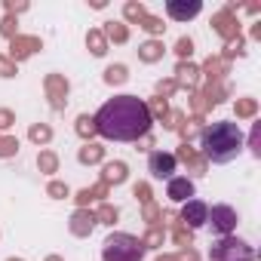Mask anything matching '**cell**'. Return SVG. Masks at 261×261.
I'll use <instances>...</instances> for the list:
<instances>
[{"instance_id": "1", "label": "cell", "mask_w": 261, "mask_h": 261, "mask_svg": "<svg viewBox=\"0 0 261 261\" xmlns=\"http://www.w3.org/2000/svg\"><path fill=\"white\" fill-rule=\"evenodd\" d=\"M92 117H95V133L108 142H139L151 136L154 126L148 105L139 95H114Z\"/></svg>"}, {"instance_id": "2", "label": "cell", "mask_w": 261, "mask_h": 261, "mask_svg": "<svg viewBox=\"0 0 261 261\" xmlns=\"http://www.w3.org/2000/svg\"><path fill=\"white\" fill-rule=\"evenodd\" d=\"M206 163H230L240 151H243V129L240 123L233 120H215V123H206L203 133H200V148Z\"/></svg>"}, {"instance_id": "3", "label": "cell", "mask_w": 261, "mask_h": 261, "mask_svg": "<svg viewBox=\"0 0 261 261\" xmlns=\"http://www.w3.org/2000/svg\"><path fill=\"white\" fill-rule=\"evenodd\" d=\"M145 246L139 237L133 233H123V230H114L105 237L101 243V261H142L145 258Z\"/></svg>"}, {"instance_id": "4", "label": "cell", "mask_w": 261, "mask_h": 261, "mask_svg": "<svg viewBox=\"0 0 261 261\" xmlns=\"http://www.w3.org/2000/svg\"><path fill=\"white\" fill-rule=\"evenodd\" d=\"M209 261H255V249L240 237H218L209 249Z\"/></svg>"}, {"instance_id": "5", "label": "cell", "mask_w": 261, "mask_h": 261, "mask_svg": "<svg viewBox=\"0 0 261 261\" xmlns=\"http://www.w3.org/2000/svg\"><path fill=\"white\" fill-rule=\"evenodd\" d=\"M43 92H46L53 111H65V108H68V95H71V80H68L65 74L53 71V74L43 77Z\"/></svg>"}, {"instance_id": "6", "label": "cell", "mask_w": 261, "mask_h": 261, "mask_svg": "<svg viewBox=\"0 0 261 261\" xmlns=\"http://www.w3.org/2000/svg\"><path fill=\"white\" fill-rule=\"evenodd\" d=\"M237 221H240V215H237V209L227 206V203L212 206L209 215H206V224H209L212 233H218V237H230V233L237 230Z\"/></svg>"}, {"instance_id": "7", "label": "cell", "mask_w": 261, "mask_h": 261, "mask_svg": "<svg viewBox=\"0 0 261 261\" xmlns=\"http://www.w3.org/2000/svg\"><path fill=\"white\" fill-rule=\"evenodd\" d=\"M237 13H240V4H227L224 10H218L212 16V31L227 43L233 37H240V22H237Z\"/></svg>"}, {"instance_id": "8", "label": "cell", "mask_w": 261, "mask_h": 261, "mask_svg": "<svg viewBox=\"0 0 261 261\" xmlns=\"http://www.w3.org/2000/svg\"><path fill=\"white\" fill-rule=\"evenodd\" d=\"M43 49V40L37 37V34H19V37H13L10 40V59L19 65V62H25V59H31L34 53H40Z\"/></svg>"}, {"instance_id": "9", "label": "cell", "mask_w": 261, "mask_h": 261, "mask_svg": "<svg viewBox=\"0 0 261 261\" xmlns=\"http://www.w3.org/2000/svg\"><path fill=\"white\" fill-rule=\"evenodd\" d=\"M175 157L169 154V151H151L148 154V172H151V178H157V181H169L172 175H175Z\"/></svg>"}, {"instance_id": "10", "label": "cell", "mask_w": 261, "mask_h": 261, "mask_svg": "<svg viewBox=\"0 0 261 261\" xmlns=\"http://www.w3.org/2000/svg\"><path fill=\"white\" fill-rule=\"evenodd\" d=\"M172 157H175V163H185V169H188L191 175H206V169H209V163L203 160V154H200L194 145H185V142H181Z\"/></svg>"}, {"instance_id": "11", "label": "cell", "mask_w": 261, "mask_h": 261, "mask_svg": "<svg viewBox=\"0 0 261 261\" xmlns=\"http://www.w3.org/2000/svg\"><path fill=\"white\" fill-rule=\"evenodd\" d=\"M206 215H209V206H206L203 200H197V197H191L188 203H181V212H178L181 224L191 227V230L203 227V224H206Z\"/></svg>"}, {"instance_id": "12", "label": "cell", "mask_w": 261, "mask_h": 261, "mask_svg": "<svg viewBox=\"0 0 261 261\" xmlns=\"http://www.w3.org/2000/svg\"><path fill=\"white\" fill-rule=\"evenodd\" d=\"M203 13V4L200 0H169L166 4V16L172 22H191Z\"/></svg>"}, {"instance_id": "13", "label": "cell", "mask_w": 261, "mask_h": 261, "mask_svg": "<svg viewBox=\"0 0 261 261\" xmlns=\"http://www.w3.org/2000/svg\"><path fill=\"white\" fill-rule=\"evenodd\" d=\"M172 80H175L178 89H188V92L200 89V65H194V62H178Z\"/></svg>"}, {"instance_id": "14", "label": "cell", "mask_w": 261, "mask_h": 261, "mask_svg": "<svg viewBox=\"0 0 261 261\" xmlns=\"http://www.w3.org/2000/svg\"><path fill=\"white\" fill-rule=\"evenodd\" d=\"M108 197H111V188L105 181H95L92 188H80L74 194V203H77V209H89L92 203H108Z\"/></svg>"}, {"instance_id": "15", "label": "cell", "mask_w": 261, "mask_h": 261, "mask_svg": "<svg viewBox=\"0 0 261 261\" xmlns=\"http://www.w3.org/2000/svg\"><path fill=\"white\" fill-rule=\"evenodd\" d=\"M227 74H230V62H224L221 56H209L200 65V77H206V83H224Z\"/></svg>"}, {"instance_id": "16", "label": "cell", "mask_w": 261, "mask_h": 261, "mask_svg": "<svg viewBox=\"0 0 261 261\" xmlns=\"http://www.w3.org/2000/svg\"><path fill=\"white\" fill-rule=\"evenodd\" d=\"M95 224H98V221H95V212H92V209H77V212L68 218V230H71L74 237H80V240L89 237V233L95 230Z\"/></svg>"}, {"instance_id": "17", "label": "cell", "mask_w": 261, "mask_h": 261, "mask_svg": "<svg viewBox=\"0 0 261 261\" xmlns=\"http://www.w3.org/2000/svg\"><path fill=\"white\" fill-rule=\"evenodd\" d=\"M166 197H169L172 203H188V200L194 197V178H188V175H172L169 185H166Z\"/></svg>"}, {"instance_id": "18", "label": "cell", "mask_w": 261, "mask_h": 261, "mask_svg": "<svg viewBox=\"0 0 261 261\" xmlns=\"http://www.w3.org/2000/svg\"><path fill=\"white\" fill-rule=\"evenodd\" d=\"M129 178V166L123 163V160H108L105 166H101V178L98 181H105L108 188H117V185H123Z\"/></svg>"}, {"instance_id": "19", "label": "cell", "mask_w": 261, "mask_h": 261, "mask_svg": "<svg viewBox=\"0 0 261 261\" xmlns=\"http://www.w3.org/2000/svg\"><path fill=\"white\" fill-rule=\"evenodd\" d=\"M105 154H108L105 145H98V142H83V148L77 151V163H80V166H98V163H105Z\"/></svg>"}, {"instance_id": "20", "label": "cell", "mask_w": 261, "mask_h": 261, "mask_svg": "<svg viewBox=\"0 0 261 261\" xmlns=\"http://www.w3.org/2000/svg\"><path fill=\"white\" fill-rule=\"evenodd\" d=\"M101 34H105L108 46H111V43H117V46L129 43V25H126V22H117V19H111V22H105Z\"/></svg>"}, {"instance_id": "21", "label": "cell", "mask_w": 261, "mask_h": 261, "mask_svg": "<svg viewBox=\"0 0 261 261\" xmlns=\"http://www.w3.org/2000/svg\"><path fill=\"white\" fill-rule=\"evenodd\" d=\"M166 56V46H163V40H145V43H139V62H145V65H154V62H160Z\"/></svg>"}, {"instance_id": "22", "label": "cell", "mask_w": 261, "mask_h": 261, "mask_svg": "<svg viewBox=\"0 0 261 261\" xmlns=\"http://www.w3.org/2000/svg\"><path fill=\"white\" fill-rule=\"evenodd\" d=\"M200 92H203V98H206L209 111H212V108H218V105H224V101L230 98V89H227L224 83H206Z\"/></svg>"}, {"instance_id": "23", "label": "cell", "mask_w": 261, "mask_h": 261, "mask_svg": "<svg viewBox=\"0 0 261 261\" xmlns=\"http://www.w3.org/2000/svg\"><path fill=\"white\" fill-rule=\"evenodd\" d=\"M86 49H89V53H92L95 59L108 56V40H105L101 28H89V31H86Z\"/></svg>"}, {"instance_id": "24", "label": "cell", "mask_w": 261, "mask_h": 261, "mask_svg": "<svg viewBox=\"0 0 261 261\" xmlns=\"http://www.w3.org/2000/svg\"><path fill=\"white\" fill-rule=\"evenodd\" d=\"M203 117H185V123H181V129H178V136H181V142L185 145H191V139H197L200 133H203Z\"/></svg>"}, {"instance_id": "25", "label": "cell", "mask_w": 261, "mask_h": 261, "mask_svg": "<svg viewBox=\"0 0 261 261\" xmlns=\"http://www.w3.org/2000/svg\"><path fill=\"white\" fill-rule=\"evenodd\" d=\"M28 142H34V145H49L53 142V126L49 123H31L28 126Z\"/></svg>"}, {"instance_id": "26", "label": "cell", "mask_w": 261, "mask_h": 261, "mask_svg": "<svg viewBox=\"0 0 261 261\" xmlns=\"http://www.w3.org/2000/svg\"><path fill=\"white\" fill-rule=\"evenodd\" d=\"M74 133L83 139V142H92L98 133H95V117L92 114H80L77 117V123H74Z\"/></svg>"}, {"instance_id": "27", "label": "cell", "mask_w": 261, "mask_h": 261, "mask_svg": "<svg viewBox=\"0 0 261 261\" xmlns=\"http://www.w3.org/2000/svg\"><path fill=\"white\" fill-rule=\"evenodd\" d=\"M101 80H105L108 86H123V83L129 80V68L120 65V62H117V65H108L105 74H101Z\"/></svg>"}, {"instance_id": "28", "label": "cell", "mask_w": 261, "mask_h": 261, "mask_svg": "<svg viewBox=\"0 0 261 261\" xmlns=\"http://www.w3.org/2000/svg\"><path fill=\"white\" fill-rule=\"evenodd\" d=\"M233 114H237V120H255L258 117V98H237L233 101Z\"/></svg>"}, {"instance_id": "29", "label": "cell", "mask_w": 261, "mask_h": 261, "mask_svg": "<svg viewBox=\"0 0 261 261\" xmlns=\"http://www.w3.org/2000/svg\"><path fill=\"white\" fill-rule=\"evenodd\" d=\"M218 56H221L224 62H233V59H243V56H246V37L240 34V37H233V40H227V43H224V49H221Z\"/></svg>"}, {"instance_id": "30", "label": "cell", "mask_w": 261, "mask_h": 261, "mask_svg": "<svg viewBox=\"0 0 261 261\" xmlns=\"http://www.w3.org/2000/svg\"><path fill=\"white\" fill-rule=\"evenodd\" d=\"M37 169H40L43 175H56V172H59V154L49 151V148H43V151L37 154Z\"/></svg>"}, {"instance_id": "31", "label": "cell", "mask_w": 261, "mask_h": 261, "mask_svg": "<svg viewBox=\"0 0 261 261\" xmlns=\"http://www.w3.org/2000/svg\"><path fill=\"white\" fill-rule=\"evenodd\" d=\"M145 16H148V7L142 4V0H126V4H123V19L126 22H136L139 25Z\"/></svg>"}, {"instance_id": "32", "label": "cell", "mask_w": 261, "mask_h": 261, "mask_svg": "<svg viewBox=\"0 0 261 261\" xmlns=\"http://www.w3.org/2000/svg\"><path fill=\"white\" fill-rule=\"evenodd\" d=\"M92 212H95V221L98 224H108V227H114L117 218H120V209L114 203H98V209H92Z\"/></svg>"}, {"instance_id": "33", "label": "cell", "mask_w": 261, "mask_h": 261, "mask_svg": "<svg viewBox=\"0 0 261 261\" xmlns=\"http://www.w3.org/2000/svg\"><path fill=\"white\" fill-rule=\"evenodd\" d=\"M139 28L145 31V34H151V40H157V37H163V31H166V25H163V19L160 16H145L142 22H139Z\"/></svg>"}, {"instance_id": "34", "label": "cell", "mask_w": 261, "mask_h": 261, "mask_svg": "<svg viewBox=\"0 0 261 261\" xmlns=\"http://www.w3.org/2000/svg\"><path fill=\"white\" fill-rule=\"evenodd\" d=\"M163 240H166V227L157 224V227H148V230H145L142 246H145V249H163Z\"/></svg>"}, {"instance_id": "35", "label": "cell", "mask_w": 261, "mask_h": 261, "mask_svg": "<svg viewBox=\"0 0 261 261\" xmlns=\"http://www.w3.org/2000/svg\"><path fill=\"white\" fill-rule=\"evenodd\" d=\"M142 221H145L148 227H157V224H163V206H157V203H148V206H142Z\"/></svg>"}, {"instance_id": "36", "label": "cell", "mask_w": 261, "mask_h": 261, "mask_svg": "<svg viewBox=\"0 0 261 261\" xmlns=\"http://www.w3.org/2000/svg\"><path fill=\"white\" fill-rule=\"evenodd\" d=\"M16 154H19V139L0 133V160H10V157H16Z\"/></svg>"}, {"instance_id": "37", "label": "cell", "mask_w": 261, "mask_h": 261, "mask_svg": "<svg viewBox=\"0 0 261 261\" xmlns=\"http://www.w3.org/2000/svg\"><path fill=\"white\" fill-rule=\"evenodd\" d=\"M145 105H148V114H151V120H163V117L169 114V101H166V98H160V95L148 98Z\"/></svg>"}, {"instance_id": "38", "label": "cell", "mask_w": 261, "mask_h": 261, "mask_svg": "<svg viewBox=\"0 0 261 261\" xmlns=\"http://www.w3.org/2000/svg\"><path fill=\"white\" fill-rule=\"evenodd\" d=\"M188 105H191V117H203V114L209 111V105H206V98H203V92H200V89L188 92Z\"/></svg>"}, {"instance_id": "39", "label": "cell", "mask_w": 261, "mask_h": 261, "mask_svg": "<svg viewBox=\"0 0 261 261\" xmlns=\"http://www.w3.org/2000/svg\"><path fill=\"white\" fill-rule=\"evenodd\" d=\"M172 53L178 56V62H191V56H194V40H191V37H178L175 46H172Z\"/></svg>"}, {"instance_id": "40", "label": "cell", "mask_w": 261, "mask_h": 261, "mask_svg": "<svg viewBox=\"0 0 261 261\" xmlns=\"http://www.w3.org/2000/svg\"><path fill=\"white\" fill-rule=\"evenodd\" d=\"M0 37H7V40L19 37V19L16 16H4V19H0Z\"/></svg>"}, {"instance_id": "41", "label": "cell", "mask_w": 261, "mask_h": 261, "mask_svg": "<svg viewBox=\"0 0 261 261\" xmlns=\"http://www.w3.org/2000/svg\"><path fill=\"white\" fill-rule=\"evenodd\" d=\"M160 123H163V129H169V133H178L181 123H185V111H172V108H169V114H166Z\"/></svg>"}, {"instance_id": "42", "label": "cell", "mask_w": 261, "mask_h": 261, "mask_svg": "<svg viewBox=\"0 0 261 261\" xmlns=\"http://www.w3.org/2000/svg\"><path fill=\"white\" fill-rule=\"evenodd\" d=\"M46 194H49L53 200H68V197H71V188H68L65 181H59V178H53V181L46 185Z\"/></svg>"}, {"instance_id": "43", "label": "cell", "mask_w": 261, "mask_h": 261, "mask_svg": "<svg viewBox=\"0 0 261 261\" xmlns=\"http://www.w3.org/2000/svg\"><path fill=\"white\" fill-rule=\"evenodd\" d=\"M133 197L142 203V206H148V203H154V191H151V185L148 181H139L136 188H133Z\"/></svg>"}, {"instance_id": "44", "label": "cell", "mask_w": 261, "mask_h": 261, "mask_svg": "<svg viewBox=\"0 0 261 261\" xmlns=\"http://www.w3.org/2000/svg\"><path fill=\"white\" fill-rule=\"evenodd\" d=\"M16 74H19V65H16L7 53H0V77L10 80V77H16Z\"/></svg>"}, {"instance_id": "45", "label": "cell", "mask_w": 261, "mask_h": 261, "mask_svg": "<svg viewBox=\"0 0 261 261\" xmlns=\"http://www.w3.org/2000/svg\"><path fill=\"white\" fill-rule=\"evenodd\" d=\"M175 92H178V86H175V80H172V77L157 80V95H160V98H166V101H169V95H175Z\"/></svg>"}, {"instance_id": "46", "label": "cell", "mask_w": 261, "mask_h": 261, "mask_svg": "<svg viewBox=\"0 0 261 261\" xmlns=\"http://www.w3.org/2000/svg\"><path fill=\"white\" fill-rule=\"evenodd\" d=\"M249 151H252V157H261V123H255L249 133Z\"/></svg>"}, {"instance_id": "47", "label": "cell", "mask_w": 261, "mask_h": 261, "mask_svg": "<svg viewBox=\"0 0 261 261\" xmlns=\"http://www.w3.org/2000/svg\"><path fill=\"white\" fill-rule=\"evenodd\" d=\"M16 126V114L10 108H0V133H7L10 136V129Z\"/></svg>"}, {"instance_id": "48", "label": "cell", "mask_w": 261, "mask_h": 261, "mask_svg": "<svg viewBox=\"0 0 261 261\" xmlns=\"http://www.w3.org/2000/svg\"><path fill=\"white\" fill-rule=\"evenodd\" d=\"M4 10H7V16H19V13L28 10V4H25V0H19V4H16V0H4Z\"/></svg>"}, {"instance_id": "49", "label": "cell", "mask_w": 261, "mask_h": 261, "mask_svg": "<svg viewBox=\"0 0 261 261\" xmlns=\"http://www.w3.org/2000/svg\"><path fill=\"white\" fill-rule=\"evenodd\" d=\"M175 258H178V261H200V255H197V249H194V246H191V249H181Z\"/></svg>"}, {"instance_id": "50", "label": "cell", "mask_w": 261, "mask_h": 261, "mask_svg": "<svg viewBox=\"0 0 261 261\" xmlns=\"http://www.w3.org/2000/svg\"><path fill=\"white\" fill-rule=\"evenodd\" d=\"M249 37H252V40H261V22H252V28H249Z\"/></svg>"}, {"instance_id": "51", "label": "cell", "mask_w": 261, "mask_h": 261, "mask_svg": "<svg viewBox=\"0 0 261 261\" xmlns=\"http://www.w3.org/2000/svg\"><path fill=\"white\" fill-rule=\"evenodd\" d=\"M148 148H154V136H145V139H139V151H148Z\"/></svg>"}, {"instance_id": "52", "label": "cell", "mask_w": 261, "mask_h": 261, "mask_svg": "<svg viewBox=\"0 0 261 261\" xmlns=\"http://www.w3.org/2000/svg\"><path fill=\"white\" fill-rule=\"evenodd\" d=\"M157 261H178V258H175V255H169V252H160V255H157Z\"/></svg>"}, {"instance_id": "53", "label": "cell", "mask_w": 261, "mask_h": 261, "mask_svg": "<svg viewBox=\"0 0 261 261\" xmlns=\"http://www.w3.org/2000/svg\"><path fill=\"white\" fill-rule=\"evenodd\" d=\"M89 7H92V10H105L108 4H105V0H89Z\"/></svg>"}, {"instance_id": "54", "label": "cell", "mask_w": 261, "mask_h": 261, "mask_svg": "<svg viewBox=\"0 0 261 261\" xmlns=\"http://www.w3.org/2000/svg\"><path fill=\"white\" fill-rule=\"evenodd\" d=\"M46 261H65L62 255H46Z\"/></svg>"}, {"instance_id": "55", "label": "cell", "mask_w": 261, "mask_h": 261, "mask_svg": "<svg viewBox=\"0 0 261 261\" xmlns=\"http://www.w3.org/2000/svg\"><path fill=\"white\" fill-rule=\"evenodd\" d=\"M7 261H25V258H7Z\"/></svg>"}]
</instances>
